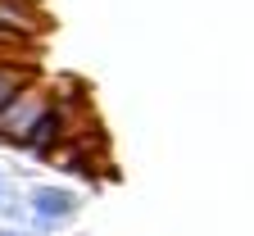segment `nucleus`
I'll return each mask as SVG.
<instances>
[{
	"mask_svg": "<svg viewBox=\"0 0 254 236\" xmlns=\"http://www.w3.org/2000/svg\"><path fill=\"white\" fill-rule=\"evenodd\" d=\"M27 209L37 214L41 223H59V218H68V214L77 209V195H73L68 186H32Z\"/></svg>",
	"mask_w": 254,
	"mask_h": 236,
	"instance_id": "obj_3",
	"label": "nucleus"
},
{
	"mask_svg": "<svg viewBox=\"0 0 254 236\" xmlns=\"http://www.w3.org/2000/svg\"><path fill=\"white\" fill-rule=\"evenodd\" d=\"M0 236H27V232H18V227H0Z\"/></svg>",
	"mask_w": 254,
	"mask_h": 236,
	"instance_id": "obj_5",
	"label": "nucleus"
},
{
	"mask_svg": "<svg viewBox=\"0 0 254 236\" xmlns=\"http://www.w3.org/2000/svg\"><path fill=\"white\" fill-rule=\"evenodd\" d=\"M46 100H50V86L37 78V82H27L14 100H5L0 105V141L5 146H18V137L37 123V114L46 109Z\"/></svg>",
	"mask_w": 254,
	"mask_h": 236,
	"instance_id": "obj_1",
	"label": "nucleus"
},
{
	"mask_svg": "<svg viewBox=\"0 0 254 236\" xmlns=\"http://www.w3.org/2000/svg\"><path fill=\"white\" fill-rule=\"evenodd\" d=\"M37 78H41L37 59H0V105L14 100L27 82H37Z\"/></svg>",
	"mask_w": 254,
	"mask_h": 236,
	"instance_id": "obj_4",
	"label": "nucleus"
},
{
	"mask_svg": "<svg viewBox=\"0 0 254 236\" xmlns=\"http://www.w3.org/2000/svg\"><path fill=\"white\" fill-rule=\"evenodd\" d=\"M0 27L18 32L27 41H41L50 32V14L37 9V0H0Z\"/></svg>",
	"mask_w": 254,
	"mask_h": 236,
	"instance_id": "obj_2",
	"label": "nucleus"
},
{
	"mask_svg": "<svg viewBox=\"0 0 254 236\" xmlns=\"http://www.w3.org/2000/svg\"><path fill=\"white\" fill-rule=\"evenodd\" d=\"M0 195H5V177H0Z\"/></svg>",
	"mask_w": 254,
	"mask_h": 236,
	"instance_id": "obj_6",
	"label": "nucleus"
}]
</instances>
